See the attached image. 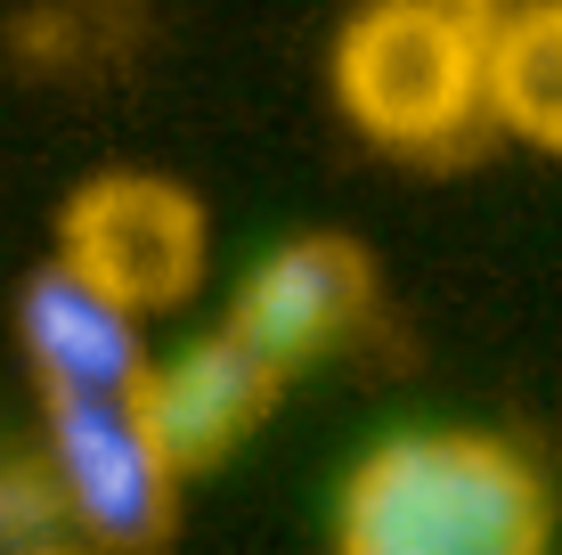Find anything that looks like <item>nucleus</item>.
Returning a JSON list of instances; mask_svg holds the SVG:
<instances>
[{"label":"nucleus","mask_w":562,"mask_h":555,"mask_svg":"<svg viewBox=\"0 0 562 555\" xmlns=\"http://www.w3.org/2000/svg\"><path fill=\"white\" fill-rule=\"evenodd\" d=\"M554 499L538 466L497 433H392L342 482V555H538Z\"/></svg>","instance_id":"f257e3e1"},{"label":"nucleus","mask_w":562,"mask_h":555,"mask_svg":"<svg viewBox=\"0 0 562 555\" xmlns=\"http://www.w3.org/2000/svg\"><path fill=\"white\" fill-rule=\"evenodd\" d=\"M335 99L383 147H457L481 123V33L457 0H367L335 42Z\"/></svg>","instance_id":"f03ea898"},{"label":"nucleus","mask_w":562,"mask_h":555,"mask_svg":"<svg viewBox=\"0 0 562 555\" xmlns=\"http://www.w3.org/2000/svg\"><path fill=\"white\" fill-rule=\"evenodd\" d=\"M42 466L90 547H164L180 531V466L131 392H42Z\"/></svg>","instance_id":"7ed1b4c3"},{"label":"nucleus","mask_w":562,"mask_h":555,"mask_svg":"<svg viewBox=\"0 0 562 555\" xmlns=\"http://www.w3.org/2000/svg\"><path fill=\"white\" fill-rule=\"evenodd\" d=\"M204 204L155 171H99L57 213V262L106 286L131 311H180L204 286Z\"/></svg>","instance_id":"20e7f679"},{"label":"nucleus","mask_w":562,"mask_h":555,"mask_svg":"<svg viewBox=\"0 0 562 555\" xmlns=\"http://www.w3.org/2000/svg\"><path fill=\"white\" fill-rule=\"evenodd\" d=\"M367 302H375V262H367V245L335 237V229H310V237H285L278 254H261L254 270H245L237 302H228V335L285 385V376L335 359L342 343L359 335Z\"/></svg>","instance_id":"39448f33"},{"label":"nucleus","mask_w":562,"mask_h":555,"mask_svg":"<svg viewBox=\"0 0 562 555\" xmlns=\"http://www.w3.org/2000/svg\"><path fill=\"white\" fill-rule=\"evenodd\" d=\"M278 392H285V385H278V376H269L228 328L180 343L171 359H147L139 385H131L147 433L164 442L171 466H180V482H188V474H204V466H221L228 449L254 442L261 417L278 409Z\"/></svg>","instance_id":"423d86ee"},{"label":"nucleus","mask_w":562,"mask_h":555,"mask_svg":"<svg viewBox=\"0 0 562 555\" xmlns=\"http://www.w3.org/2000/svg\"><path fill=\"white\" fill-rule=\"evenodd\" d=\"M16 343H25L42 392H131L147 368V319L114 302L106 286H90L74 262H49L25 278Z\"/></svg>","instance_id":"0eeeda50"},{"label":"nucleus","mask_w":562,"mask_h":555,"mask_svg":"<svg viewBox=\"0 0 562 555\" xmlns=\"http://www.w3.org/2000/svg\"><path fill=\"white\" fill-rule=\"evenodd\" d=\"M481 114L562 156V9L506 16L481 33Z\"/></svg>","instance_id":"6e6552de"},{"label":"nucleus","mask_w":562,"mask_h":555,"mask_svg":"<svg viewBox=\"0 0 562 555\" xmlns=\"http://www.w3.org/2000/svg\"><path fill=\"white\" fill-rule=\"evenodd\" d=\"M82 531H74L66 499H57V474L42 457H25V466H0V547H25V555H49V547H74Z\"/></svg>","instance_id":"1a4fd4ad"},{"label":"nucleus","mask_w":562,"mask_h":555,"mask_svg":"<svg viewBox=\"0 0 562 555\" xmlns=\"http://www.w3.org/2000/svg\"><path fill=\"white\" fill-rule=\"evenodd\" d=\"M457 9H464L473 33H490V25H506V16H538V9H562V0H457Z\"/></svg>","instance_id":"9d476101"}]
</instances>
